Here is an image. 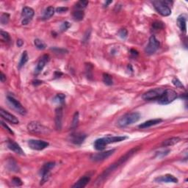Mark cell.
I'll list each match as a JSON object with an SVG mask.
<instances>
[{
  "instance_id": "6da1fadb",
  "label": "cell",
  "mask_w": 188,
  "mask_h": 188,
  "mask_svg": "<svg viewBox=\"0 0 188 188\" xmlns=\"http://www.w3.org/2000/svg\"><path fill=\"white\" fill-rule=\"evenodd\" d=\"M139 149H140V147H139V146L133 148V149H131L130 151H129L128 152L126 153V154H124L123 157H121V158L119 159L117 161V162H115V163L112 164L111 165H110V167H109L107 169V170H105V172H104L103 174H102V175L99 176V182H100V181L103 180V179H106V178H107V176H108L110 174H111L112 171H115V169H117L119 167V166H121V164H123L124 163H125V162H127V161L128 160V159L130 158V157H132V156H133L134 154H135V153L139 150Z\"/></svg>"
},
{
  "instance_id": "7a4b0ae2",
  "label": "cell",
  "mask_w": 188,
  "mask_h": 188,
  "mask_svg": "<svg viewBox=\"0 0 188 188\" xmlns=\"http://www.w3.org/2000/svg\"><path fill=\"white\" fill-rule=\"evenodd\" d=\"M140 119V114L139 112H131L123 115L118 119L117 125L119 127H126L138 121Z\"/></svg>"
},
{
  "instance_id": "3957f363",
  "label": "cell",
  "mask_w": 188,
  "mask_h": 188,
  "mask_svg": "<svg viewBox=\"0 0 188 188\" xmlns=\"http://www.w3.org/2000/svg\"><path fill=\"white\" fill-rule=\"evenodd\" d=\"M27 129L30 132L39 135H48L51 132L50 129L38 121H32L27 125Z\"/></svg>"
},
{
  "instance_id": "277c9868",
  "label": "cell",
  "mask_w": 188,
  "mask_h": 188,
  "mask_svg": "<svg viewBox=\"0 0 188 188\" xmlns=\"http://www.w3.org/2000/svg\"><path fill=\"white\" fill-rule=\"evenodd\" d=\"M152 3L156 11L160 15L163 16H168L169 15H171V10L168 5L171 2L159 0V1H153Z\"/></svg>"
},
{
  "instance_id": "5b68a950",
  "label": "cell",
  "mask_w": 188,
  "mask_h": 188,
  "mask_svg": "<svg viewBox=\"0 0 188 188\" xmlns=\"http://www.w3.org/2000/svg\"><path fill=\"white\" fill-rule=\"evenodd\" d=\"M177 98V93L176 91L171 89H167L164 90L163 93L162 94L158 100V102L160 105H168L171 102H174Z\"/></svg>"
},
{
  "instance_id": "8992f818",
  "label": "cell",
  "mask_w": 188,
  "mask_h": 188,
  "mask_svg": "<svg viewBox=\"0 0 188 188\" xmlns=\"http://www.w3.org/2000/svg\"><path fill=\"white\" fill-rule=\"evenodd\" d=\"M164 89L162 88H154L152 90H149L146 92L143 95V99L146 101H152V100H158L159 97L163 93Z\"/></svg>"
},
{
  "instance_id": "52a82bcc",
  "label": "cell",
  "mask_w": 188,
  "mask_h": 188,
  "mask_svg": "<svg viewBox=\"0 0 188 188\" xmlns=\"http://www.w3.org/2000/svg\"><path fill=\"white\" fill-rule=\"evenodd\" d=\"M55 166V162H47V163L43 164V167L41 168V171H40V174H41V175L42 176L41 184H44L45 182L48 181L49 177L50 171H51Z\"/></svg>"
},
{
  "instance_id": "ba28073f",
  "label": "cell",
  "mask_w": 188,
  "mask_h": 188,
  "mask_svg": "<svg viewBox=\"0 0 188 188\" xmlns=\"http://www.w3.org/2000/svg\"><path fill=\"white\" fill-rule=\"evenodd\" d=\"M159 47V42L158 40L155 38L154 35H152L149 38V44L147 45L146 48L145 52L147 55H152L154 54L158 50Z\"/></svg>"
},
{
  "instance_id": "9c48e42d",
  "label": "cell",
  "mask_w": 188,
  "mask_h": 188,
  "mask_svg": "<svg viewBox=\"0 0 188 188\" xmlns=\"http://www.w3.org/2000/svg\"><path fill=\"white\" fill-rule=\"evenodd\" d=\"M49 143L39 140H30L28 141V146L30 149L36 151H41L49 146Z\"/></svg>"
},
{
  "instance_id": "30bf717a",
  "label": "cell",
  "mask_w": 188,
  "mask_h": 188,
  "mask_svg": "<svg viewBox=\"0 0 188 188\" xmlns=\"http://www.w3.org/2000/svg\"><path fill=\"white\" fill-rule=\"evenodd\" d=\"M34 11L31 8L29 7H24L22 9V12H21V18H22V23L23 25L27 24L33 18V16H34Z\"/></svg>"
},
{
  "instance_id": "8fae6325",
  "label": "cell",
  "mask_w": 188,
  "mask_h": 188,
  "mask_svg": "<svg viewBox=\"0 0 188 188\" xmlns=\"http://www.w3.org/2000/svg\"><path fill=\"white\" fill-rule=\"evenodd\" d=\"M8 102H10V104L12 105V107H13V108H14L15 110L18 112V113L23 115H26V113H27L26 109L23 107L22 105H21V104L20 103L18 100L15 99L13 97L10 96H8Z\"/></svg>"
},
{
  "instance_id": "7c38bea8",
  "label": "cell",
  "mask_w": 188,
  "mask_h": 188,
  "mask_svg": "<svg viewBox=\"0 0 188 188\" xmlns=\"http://www.w3.org/2000/svg\"><path fill=\"white\" fill-rule=\"evenodd\" d=\"M115 149H112V150L107 151V152L97 153V154H92L90 156V159L91 160L94 161V162H99V161H102L104 159H107L109 157L112 155L114 152H115Z\"/></svg>"
},
{
  "instance_id": "4fadbf2b",
  "label": "cell",
  "mask_w": 188,
  "mask_h": 188,
  "mask_svg": "<svg viewBox=\"0 0 188 188\" xmlns=\"http://www.w3.org/2000/svg\"><path fill=\"white\" fill-rule=\"evenodd\" d=\"M63 112L61 107H58L55 110V127L57 130H60L63 125Z\"/></svg>"
},
{
  "instance_id": "5bb4252c",
  "label": "cell",
  "mask_w": 188,
  "mask_h": 188,
  "mask_svg": "<svg viewBox=\"0 0 188 188\" xmlns=\"http://www.w3.org/2000/svg\"><path fill=\"white\" fill-rule=\"evenodd\" d=\"M0 114H1L2 118H3L4 119H5L6 121H8L10 123L13 124H18L19 123V121L15 115H13V114L10 113L9 112L5 110L3 108L0 109Z\"/></svg>"
},
{
  "instance_id": "9a60e30c",
  "label": "cell",
  "mask_w": 188,
  "mask_h": 188,
  "mask_svg": "<svg viewBox=\"0 0 188 188\" xmlns=\"http://www.w3.org/2000/svg\"><path fill=\"white\" fill-rule=\"evenodd\" d=\"M7 146H8V149H9L10 150L13 151V152L16 153V154H19V155H24V152L22 149H21V146L18 145L17 143L15 142V141L8 140V142H7Z\"/></svg>"
},
{
  "instance_id": "2e32d148",
  "label": "cell",
  "mask_w": 188,
  "mask_h": 188,
  "mask_svg": "<svg viewBox=\"0 0 188 188\" xmlns=\"http://www.w3.org/2000/svg\"><path fill=\"white\" fill-rule=\"evenodd\" d=\"M49 58V57L47 55H44L41 57V59L39 60V61H38L36 68H35V74H40L42 70H43L45 65H46L47 63H48Z\"/></svg>"
},
{
  "instance_id": "e0dca14e",
  "label": "cell",
  "mask_w": 188,
  "mask_h": 188,
  "mask_svg": "<svg viewBox=\"0 0 188 188\" xmlns=\"http://www.w3.org/2000/svg\"><path fill=\"white\" fill-rule=\"evenodd\" d=\"M85 138H86V135L80 133V132L74 133L70 136V142L74 144H77V145H80V144L82 143Z\"/></svg>"
},
{
  "instance_id": "ac0fdd59",
  "label": "cell",
  "mask_w": 188,
  "mask_h": 188,
  "mask_svg": "<svg viewBox=\"0 0 188 188\" xmlns=\"http://www.w3.org/2000/svg\"><path fill=\"white\" fill-rule=\"evenodd\" d=\"M102 139H103L106 145L107 146L108 144L123 141L127 139V137H126V136H107V137H102Z\"/></svg>"
},
{
  "instance_id": "d6986e66",
  "label": "cell",
  "mask_w": 188,
  "mask_h": 188,
  "mask_svg": "<svg viewBox=\"0 0 188 188\" xmlns=\"http://www.w3.org/2000/svg\"><path fill=\"white\" fill-rule=\"evenodd\" d=\"M155 181L157 182H166V183H177L178 179L175 176L171 175V174H166L164 176H159L155 179Z\"/></svg>"
},
{
  "instance_id": "ffe728a7",
  "label": "cell",
  "mask_w": 188,
  "mask_h": 188,
  "mask_svg": "<svg viewBox=\"0 0 188 188\" xmlns=\"http://www.w3.org/2000/svg\"><path fill=\"white\" fill-rule=\"evenodd\" d=\"M162 121V119H152V120H149L147 121L144 122V123L141 124L140 126H139V128L140 129H146L149 128V127H153V126L157 125V124H160L161 122Z\"/></svg>"
},
{
  "instance_id": "44dd1931",
  "label": "cell",
  "mask_w": 188,
  "mask_h": 188,
  "mask_svg": "<svg viewBox=\"0 0 188 188\" xmlns=\"http://www.w3.org/2000/svg\"><path fill=\"white\" fill-rule=\"evenodd\" d=\"M90 180V177L89 176H83L81 179H79L77 182L74 184L72 187L74 188H82V187H85L87 184H88Z\"/></svg>"
},
{
  "instance_id": "7402d4cb",
  "label": "cell",
  "mask_w": 188,
  "mask_h": 188,
  "mask_svg": "<svg viewBox=\"0 0 188 188\" xmlns=\"http://www.w3.org/2000/svg\"><path fill=\"white\" fill-rule=\"evenodd\" d=\"M180 140H181V139L178 137H171V138L167 139V140L163 141V143H162V146H164V147L171 146H174V145H175V144L178 143H179Z\"/></svg>"
},
{
  "instance_id": "603a6c76",
  "label": "cell",
  "mask_w": 188,
  "mask_h": 188,
  "mask_svg": "<svg viewBox=\"0 0 188 188\" xmlns=\"http://www.w3.org/2000/svg\"><path fill=\"white\" fill-rule=\"evenodd\" d=\"M186 18L184 16H180L177 19V25L179 27V29L182 30L184 33H186L187 31V24H186Z\"/></svg>"
},
{
  "instance_id": "cb8c5ba5",
  "label": "cell",
  "mask_w": 188,
  "mask_h": 188,
  "mask_svg": "<svg viewBox=\"0 0 188 188\" xmlns=\"http://www.w3.org/2000/svg\"><path fill=\"white\" fill-rule=\"evenodd\" d=\"M106 144L104 142L103 139L102 138H99V139H97L94 142L93 144V146L95 148V149H96L97 151H102L105 149L106 147Z\"/></svg>"
},
{
  "instance_id": "d4e9b609",
  "label": "cell",
  "mask_w": 188,
  "mask_h": 188,
  "mask_svg": "<svg viewBox=\"0 0 188 188\" xmlns=\"http://www.w3.org/2000/svg\"><path fill=\"white\" fill-rule=\"evenodd\" d=\"M55 8H54L52 6L48 7L44 12V14H43V19L46 20V19H49V18H50L54 14H55Z\"/></svg>"
},
{
  "instance_id": "484cf974",
  "label": "cell",
  "mask_w": 188,
  "mask_h": 188,
  "mask_svg": "<svg viewBox=\"0 0 188 188\" xmlns=\"http://www.w3.org/2000/svg\"><path fill=\"white\" fill-rule=\"evenodd\" d=\"M8 168L11 171H14V172H18L19 168H18V166L17 163L16 162V161L13 160V159H10L8 162Z\"/></svg>"
},
{
  "instance_id": "4316f807",
  "label": "cell",
  "mask_w": 188,
  "mask_h": 188,
  "mask_svg": "<svg viewBox=\"0 0 188 188\" xmlns=\"http://www.w3.org/2000/svg\"><path fill=\"white\" fill-rule=\"evenodd\" d=\"M73 18L75 21H82L84 18V12L82 11H75L73 13Z\"/></svg>"
},
{
  "instance_id": "83f0119b",
  "label": "cell",
  "mask_w": 188,
  "mask_h": 188,
  "mask_svg": "<svg viewBox=\"0 0 188 188\" xmlns=\"http://www.w3.org/2000/svg\"><path fill=\"white\" fill-rule=\"evenodd\" d=\"M28 60H29L28 54L26 51H24L22 53V55H21V60H20L19 65H18V67L21 68L23 65H24L25 64H26V63L28 61Z\"/></svg>"
},
{
  "instance_id": "f1b7e54d",
  "label": "cell",
  "mask_w": 188,
  "mask_h": 188,
  "mask_svg": "<svg viewBox=\"0 0 188 188\" xmlns=\"http://www.w3.org/2000/svg\"><path fill=\"white\" fill-rule=\"evenodd\" d=\"M103 82L107 85H112L113 84L112 77L108 74H103Z\"/></svg>"
},
{
  "instance_id": "f546056e",
  "label": "cell",
  "mask_w": 188,
  "mask_h": 188,
  "mask_svg": "<svg viewBox=\"0 0 188 188\" xmlns=\"http://www.w3.org/2000/svg\"><path fill=\"white\" fill-rule=\"evenodd\" d=\"M65 96L63 93H59L54 98V102L58 104H63L65 102Z\"/></svg>"
},
{
  "instance_id": "4dcf8cb0",
  "label": "cell",
  "mask_w": 188,
  "mask_h": 188,
  "mask_svg": "<svg viewBox=\"0 0 188 188\" xmlns=\"http://www.w3.org/2000/svg\"><path fill=\"white\" fill-rule=\"evenodd\" d=\"M34 43H35V47L40 50L45 49H46V44H45V43L40 39H35L34 41Z\"/></svg>"
},
{
  "instance_id": "1f68e13d",
  "label": "cell",
  "mask_w": 188,
  "mask_h": 188,
  "mask_svg": "<svg viewBox=\"0 0 188 188\" xmlns=\"http://www.w3.org/2000/svg\"><path fill=\"white\" fill-rule=\"evenodd\" d=\"M0 37H1V40L4 42H9L11 41V37H10L9 33L7 32L1 30L0 32Z\"/></svg>"
},
{
  "instance_id": "d6a6232c",
  "label": "cell",
  "mask_w": 188,
  "mask_h": 188,
  "mask_svg": "<svg viewBox=\"0 0 188 188\" xmlns=\"http://www.w3.org/2000/svg\"><path fill=\"white\" fill-rule=\"evenodd\" d=\"M10 20V15L8 13H3L1 16V18H0V21H1V24L3 25H5L9 22Z\"/></svg>"
},
{
  "instance_id": "836d02e7",
  "label": "cell",
  "mask_w": 188,
  "mask_h": 188,
  "mask_svg": "<svg viewBox=\"0 0 188 188\" xmlns=\"http://www.w3.org/2000/svg\"><path fill=\"white\" fill-rule=\"evenodd\" d=\"M88 5V1H80L77 3L76 8H77L78 10H80V11H82V9L86 8Z\"/></svg>"
},
{
  "instance_id": "e575fe53",
  "label": "cell",
  "mask_w": 188,
  "mask_h": 188,
  "mask_svg": "<svg viewBox=\"0 0 188 188\" xmlns=\"http://www.w3.org/2000/svg\"><path fill=\"white\" fill-rule=\"evenodd\" d=\"M78 124H79V112H76L73 118V121H72L71 124V128L72 129L76 128L77 125H78Z\"/></svg>"
},
{
  "instance_id": "d590c367",
  "label": "cell",
  "mask_w": 188,
  "mask_h": 188,
  "mask_svg": "<svg viewBox=\"0 0 188 188\" xmlns=\"http://www.w3.org/2000/svg\"><path fill=\"white\" fill-rule=\"evenodd\" d=\"M11 182H12V184H13V185L16 186V187H19V186H21L23 184L22 181H21V179H20L19 178H18V177L13 178V179H12Z\"/></svg>"
},
{
  "instance_id": "8d00e7d4",
  "label": "cell",
  "mask_w": 188,
  "mask_h": 188,
  "mask_svg": "<svg viewBox=\"0 0 188 188\" xmlns=\"http://www.w3.org/2000/svg\"><path fill=\"white\" fill-rule=\"evenodd\" d=\"M163 27H164L163 24H162V22H160V21H156V22L153 23V24H152V27L154 28L155 30L162 29Z\"/></svg>"
},
{
  "instance_id": "74e56055",
  "label": "cell",
  "mask_w": 188,
  "mask_h": 188,
  "mask_svg": "<svg viewBox=\"0 0 188 188\" xmlns=\"http://www.w3.org/2000/svg\"><path fill=\"white\" fill-rule=\"evenodd\" d=\"M173 84H174L176 87H177V88H183V89L184 88V86L183 85V84L176 78L173 80Z\"/></svg>"
},
{
  "instance_id": "f35d334b",
  "label": "cell",
  "mask_w": 188,
  "mask_h": 188,
  "mask_svg": "<svg viewBox=\"0 0 188 188\" xmlns=\"http://www.w3.org/2000/svg\"><path fill=\"white\" fill-rule=\"evenodd\" d=\"M118 35L122 39H125L127 37V35H128V32H127V30L126 29H121L118 32Z\"/></svg>"
},
{
  "instance_id": "ab89813d",
  "label": "cell",
  "mask_w": 188,
  "mask_h": 188,
  "mask_svg": "<svg viewBox=\"0 0 188 188\" xmlns=\"http://www.w3.org/2000/svg\"><path fill=\"white\" fill-rule=\"evenodd\" d=\"M70 27V24L68 23V21H65V22H63V24H62L61 27H60V30H61L62 32L66 31V30H68Z\"/></svg>"
},
{
  "instance_id": "60d3db41",
  "label": "cell",
  "mask_w": 188,
  "mask_h": 188,
  "mask_svg": "<svg viewBox=\"0 0 188 188\" xmlns=\"http://www.w3.org/2000/svg\"><path fill=\"white\" fill-rule=\"evenodd\" d=\"M68 10V8L66 7H60V8H58L56 9V12L58 13H65Z\"/></svg>"
},
{
  "instance_id": "b9f144b4",
  "label": "cell",
  "mask_w": 188,
  "mask_h": 188,
  "mask_svg": "<svg viewBox=\"0 0 188 188\" xmlns=\"http://www.w3.org/2000/svg\"><path fill=\"white\" fill-rule=\"evenodd\" d=\"M1 123H2V126H3V127H5V129H7V130H8V132H10V133H11V134H13V131H12V130H11V129H10V128H9V127H8V125H6V124H5V123H4V122H3V121H2V122H1Z\"/></svg>"
},
{
  "instance_id": "7bdbcfd3",
  "label": "cell",
  "mask_w": 188,
  "mask_h": 188,
  "mask_svg": "<svg viewBox=\"0 0 188 188\" xmlns=\"http://www.w3.org/2000/svg\"><path fill=\"white\" fill-rule=\"evenodd\" d=\"M0 80H1L2 82H5V81L6 80V77L2 72H1V77H0Z\"/></svg>"
},
{
  "instance_id": "ee69618b",
  "label": "cell",
  "mask_w": 188,
  "mask_h": 188,
  "mask_svg": "<svg viewBox=\"0 0 188 188\" xmlns=\"http://www.w3.org/2000/svg\"><path fill=\"white\" fill-rule=\"evenodd\" d=\"M23 44H24V41H22V40L18 39L17 41V46L18 47H21L23 46Z\"/></svg>"
},
{
  "instance_id": "f6af8a7d",
  "label": "cell",
  "mask_w": 188,
  "mask_h": 188,
  "mask_svg": "<svg viewBox=\"0 0 188 188\" xmlns=\"http://www.w3.org/2000/svg\"><path fill=\"white\" fill-rule=\"evenodd\" d=\"M42 83V81H40V80H35V81H33V84L34 85H35V86H37V85H41V84Z\"/></svg>"
},
{
  "instance_id": "bcb514c9",
  "label": "cell",
  "mask_w": 188,
  "mask_h": 188,
  "mask_svg": "<svg viewBox=\"0 0 188 188\" xmlns=\"http://www.w3.org/2000/svg\"><path fill=\"white\" fill-rule=\"evenodd\" d=\"M62 74H63L61 73V72H59V71H56L55 73V78H58V77H60V76H62Z\"/></svg>"
},
{
  "instance_id": "7dc6e473",
  "label": "cell",
  "mask_w": 188,
  "mask_h": 188,
  "mask_svg": "<svg viewBox=\"0 0 188 188\" xmlns=\"http://www.w3.org/2000/svg\"><path fill=\"white\" fill-rule=\"evenodd\" d=\"M131 54H132L133 56H137L138 55V52H137V51H135V50L134 49H132L131 50Z\"/></svg>"
},
{
  "instance_id": "c3c4849f",
  "label": "cell",
  "mask_w": 188,
  "mask_h": 188,
  "mask_svg": "<svg viewBox=\"0 0 188 188\" xmlns=\"http://www.w3.org/2000/svg\"><path fill=\"white\" fill-rule=\"evenodd\" d=\"M112 2V1H108V2H106L105 4V7H107L110 4H111V3Z\"/></svg>"
}]
</instances>
